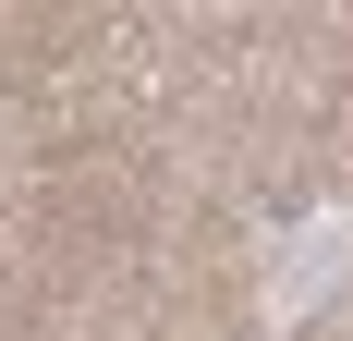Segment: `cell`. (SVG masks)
<instances>
[{
    "label": "cell",
    "instance_id": "obj_1",
    "mask_svg": "<svg viewBox=\"0 0 353 341\" xmlns=\"http://www.w3.org/2000/svg\"><path fill=\"white\" fill-rule=\"evenodd\" d=\"M256 317H268V341L353 317V195H329V207H305L292 232H268V269H256Z\"/></svg>",
    "mask_w": 353,
    "mask_h": 341
}]
</instances>
